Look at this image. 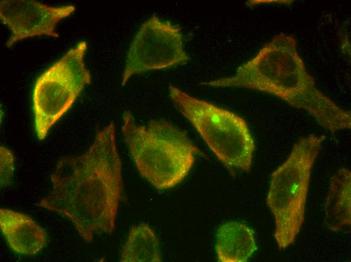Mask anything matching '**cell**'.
I'll use <instances>...</instances> for the list:
<instances>
[{
	"instance_id": "12",
	"label": "cell",
	"mask_w": 351,
	"mask_h": 262,
	"mask_svg": "<svg viewBox=\"0 0 351 262\" xmlns=\"http://www.w3.org/2000/svg\"><path fill=\"white\" fill-rule=\"evenodd\" d=\"M161 261L158 238L146 223L133 227L123 247L121 261L160 262Z\"/></svg>"
},
{
	"instance_id": "6",
	"label": "cell",
	"mask_w": 351,
	"mask_h": 262,
	"mask_svg": "<svg viewBox=\"0 0 351 262\" xmlns=\"http://www.w3.org/2000/svg\"><path fill=\"white\" fill-rule=\"evenodd\" d=\"M87 43L70 49L37 79L33 91L34 126L43 140L51 126L70 108L91 76L84 61Z\"/></svg>"
},
{
	"instance_id": "4",
	"label": "cell",
	"mask_w": 351,
	"mask_h": 262,
	"mask_svg": "<svg viewBox=\"0 0 351 262\" xmlns=\"http://www.w3.org/2000/svg\"><path fill=\"white\" fill-rule=\"evenodd\" d=\"M325 139L315 135L300 139L271 175L266 204L274 217V238L280 250L293 244L301 230L312 169Z\"/></svg>"
},
{
	"instance_id": "5",
	"label": "cell",
	"mask_w": 351,
	"mask_h": 262,
	"mask_svg": "<svg viewBox=\"0 0 351 262\" xmlns=\"http://www.w3.org/2000/svg\"><path fill=\"white\" fill-rule=\"evenodd\" d=\"M169 93L177 109L230 172L250 170L255 144L242 117L193 97L174 86H169Z\"/></svg>"
},
{
	"instance_id": "1",
	"label": "cell",
	"mask_w": 351,
	"mask_h": 262,
	"mask_svg": "<svg viewBox=\"0 0 351 262\" xmlns=\"http://www.w3.org/2000/svg\"><path fill=\"white\" fill-rule=\"evenodd\" d=\"M51 180V191L38 206L67 217L87 243L112 233L123 191L114 122L97 132L84 153L61 157Z\"/></svg>"
},
{
	"instance_id": "11",
	"label": "cell",
	"mask_w": 351,
	"mask_h": 262,
	"mask_svg": "<svg viewBox=\"0 0 351 262\" xmlns=\"http://www.w3.org/2000/svg\"><path fill=\"white\" fill-rule=\"evenodd\" d=\"M325 221L331 230L338 231L351 224V172L340 169L330 179L325 202Z\"/></svg>"
},
{
	"instance_id": "8",
	"label": "cell",
	"mask_w": 351,
	"mask_h": 262,
	"mask_svg": "<svg viewBox=\"0 0 351 262\" xmlns=\"http://www.w3.org/2000/svg\"><path fill=\"white\" fill-rule=\"evenodd\" d=\"M75 10L72 5L51 7L32 0H4L0 3V17L12 32L8 47L28 37L46 35L57 38V24Z\"/></svg>"
},
{
	"instance_id": "3",
	"label": "cell",
	"mask_w": 351,
	"mask_h": 262,
	"mask_svg": "<svg viewBox=\"0 0 351 262\" xmlns=\"http://www.w3.org/2000/svg\"><path fill=\"white\" fill-rule=\"evenodd\" d=\"M122 131L139 172L158 189L180 183L191 169L195 155L200 154L185 132L165 120L139 125L126 111Z\"/></svg>"
},
{
	"instance_id": "7",
	"label": "cell",
	"mask_w": 351,
	"mask_h": 262,
	"mask_svg": "<svg viewBox=\"0 0 351 262\" xmlns=\"http://www.w3.org/2000/svg\"><path fill=\"white\" fill-rule=\"evenodd\" d=\"M190 59L183 48L181 28L154 14L143 24L130 45L122 85L135 75L169 68Z\"/></svg>"
},
{
	"instance_id": "10",
	"label": "cell",
	"mask_w": 351,
	"mask_h": 262,
	"mask_svg": "<svg viewBox=\"0 0 351 262\" xmlns=\"http://www.w3.org/2000/svg\"><path fill=\"white\" fill-rule=\"evenodd\" d=\"M215 249L220 262L247 261L257 250L254 231L241 222H226L217 230Z\"/></svg>"
},
{
	"instance_id": "13",
	"label": "cell",
	"mask_w": 351,
	"mask_h": 262,
	"mask_svg": "<svg viewBox=\"0 0 351 262\" xmlns=\"http://www.w3.org/2000/svg\"><path fill=\"white\" fill-rule=\"evenodd\" d=\"M1 187L9 186L13 179L14 171V156L8 148L1 146Z\"/></svg>"
},
{
	"instance_id": "2",
	"label": "cell",
	"mask_w": 351,
	"mask_h": 262,
	"mask_svg": "<svg viewBox=\"0 0 351 262\" xmlns=\"http://www.w3.org/2000/svg\"><path fill=\"white\" fill-rule=\"evenodd\" d=\"M291 35L280 33L242 66L235 75L206 83L207 86L239 87L275 96L304 110L332 133L350 129L351 114L316 87Z\"/></svg>"
},
{
	"instance_id": "9",
	"label": "cell",
	"mask_w": 351,
	"mask_h": 262,
	"mask_svg": "<svg viewBox=\"0 0 351 262\" xmlns=\"http://www.w3.org/2000/svg\"><path fill=\"white\" fill-rule=\"evenodd\" d=\"M0 227L10 248L21 254L35 255L47 242L45 231L30 217L19 212L1 208Z\"/></svg>"
}]
</instances>
